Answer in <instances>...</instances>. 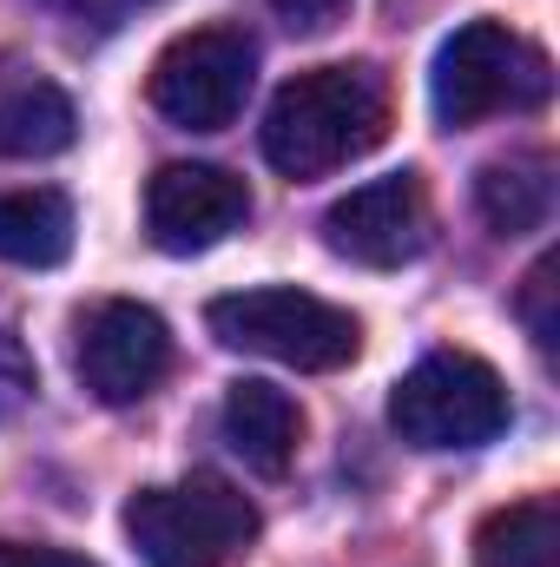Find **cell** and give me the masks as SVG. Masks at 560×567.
I'll use <instances>...</instances> for the list:
<instances>
[{
    "label": "cell",
    "instance_id": "8",
    "mask_svg": "<svg viewBox=\"0 0 560 567\" xmlns=\"http://www.w3.org/2000/svg\"><path fill=\"white\" fill-rule=\"evenodd\" d=\"M165 370H172V330L158 310L113 297L80 317V383L100 403H113V410L139 403L158 390Z\"/></svg>",
    "mask_w": 560,
    "mask_h": 567
},
{
    "label": "cell",
    "instance_id": "1",
    "mask_svg": "<svg viewBox=\"0 0 560 567\" xmlns=\"http://www.w3.org/2000/svg\"><path fill=\"white\" fill-rule=\"evenodd\" d=\"M390 140V86L376 66H310L265 113V158L283 178H323Z\"/></svg>",
    "mask_w": 560,
    "mask_h": 567
},
{
    "label": "cell",
    "instance_id": "7",
    "mask_svg": "<svg viewBox=\"0 0 560 567\" xmlns=\"http://www.w3.org/2000/svg\"><path fill=\"white\" fill-rule=\"evenodd\" d=\"M323 245L350 265H370V271L416 265L428 251V192H422V178L390 172V178H370L350 198H336L323 212Z\"/></svg>",
    "mask_w": 560,
    "mask_h": 567
},
{
    "label": "cell",
    "instance_id": "16",
    "mask_svg": "<svg viewBox=\"0 0 560 567\" xmlns=\"http://www.w3.org/2000/svg\"><path fill=\"white\" fill-rule=\"evenodd\" d=\"M27 396H33V357H27V343L0 323V423H7Z\"/></svg>",
    "mask_w": 560,
    "mask_h": 567
},
{
    "label": "cell",
    "instance_id": "11",
    "mask_svg": "<svg viewBox=\"0 0 560 567\" xmlns=\"http://www.w3.org/2000/svg\"><path fill=\"white\" fill-rule=\"evenodd\" d=\"M225 442L245 455V468L283 475L303 449V410L283 396L278 383H231L225 396Z\"/></svg>",
    "mask_w": 560,
    "mask_h": 567
},
{
    "label": "cell",
    "instance_id": "2",
    "mask_svg": "<svg viewBox=\"0 0 560 567\" xmlns=\"http://www.w3.org/2000/svg\"><path fill=\"white\" fill-rule=\"evenodd\" d=\"M554 93V66L548 53L501 27V20H468L442 40L435 73H428V100L442 126H481L495 113H535Z\"/></svg>",
    "mask_w": 560,
    "mask_h": 567
},
{
    "label": "cell",
    "instance_id": "14",
    "mask_svg": "<svg viewBox=\"0 0 560 567\" xmlns=\"http://www.w3.org/2000/svg\"><path fill=\"white\" fill-rule=\"evenodd\" d=\"M475 567H560V515L554 502L495 508L475 528Z\"/></svg>",
    "mask_w": 560,
    "mask_h": 567
},
{
    "label": "cell",
    "instance_id": "15",
    "mask_svg": "<svg viewBox=\"0 0 560 567\" xmlns=\"http://www.w3.org/2000/svg\"><path fill=\"white\" fill-rule=\"evenodd\" d=\"M554 278H560V258H541L528 284H521V317H528V337L541 343V350H554L560 323H554Z\"/></svg>",
    "mask_w": 560,
    "mask_h": 567
},
{
    "label": "cell",
    "instance_id": "10",
    "mask_svg": "<svg viewBox=\"0 0 560 567\" xmlns=\"http://www.w3.org/2000/svg\"><path fill=\"white\" fill-rule=\"evenodd\" d=\"M73 100L27 73V66H0V158H53L73 145Z\"/></svg>",
    "mask_w": 560,
    "mask_h": 567
},
{
    "label": "cell",
    "instance_id": "17",
    "mask_svg": "<svg viewBox=\"0 0 560 567\" xmlns=\"http://www.w3.org/2000/svg\"><path fill=\"white\" fill-rule=\"evenodd\" d=\"M265 7L278 13L290 33H323V27H336V20H343V7H350V0H265Z\"/></svg>",
    "mask_w": 560,
    "mask_h": 567
},
{
    "label": "cell",
    "instance_id": "19",
    "mask_svg": "<svg viewBox=\"0 0 560 567\" xmlns=\"http://www.w3.org/2000/svg\"><path fill=\"white\" fill-rule=\"evenodd\" d=\"M0 567H93L66 548H33V542H0Z\"/></svg>",
    "mask_w": 560,
    "mask_h": 567
},
{
    "label": "cell",
    "instance_id": "3",
    "mask_svg": "<svg viewBox=\"0 0 560 567\" xmlns=\"http://www.w3.org/2000/svg\"><path fill=\"white\" fill-rule=\"evenodd\" d=\"M126 535L145 567H231L258 542V508L231 482L191 475V482L139 488L126 502Z\"/></svg>",
    "mask_w": 560,
    "mask_h": 567
},
{
    "label": "cell",
    "instance_id": "13",
    "mask_svg": "<svg viewBox=\"0 0 560 567\" xmlns=\"http://www.w3.org/2000/svg\"><path fill=\"white\" fill-rule=\"evenodd\" d=\"M73 251V205L46 185H27V192H0V258L7 265H60Z\"/></svg>",
    "mask_w": 560,
    "mask_h": 567
},
{
    "label": "cell",
    "instance_id": "12",
    "mask_svg": "<svg viewBox=\"0 0 560 567\" xmlns=\"http://www.w3.org/2000/svg\"><path fill=\"white\" fill-rule=\"evenodd\" d=\"M475 212L495 238L541 231L554 212V158L548 152H508L475 172Z\"/></svg>",
    "mask_w": 560,
    "mask_h": 567
},
{
    "label": "cell",
    "instance_id": "9",
    "mask_svg": "<svg viewBox=\"0 0 560 567\" xmlns=\"http://www.w3.org/2000/svg\"><path fill=\"white\" fill-rule=\"evenodd\" d=\"M245 218H251V192L225 165H158L145 185V231L172 258L225 245Z\"/></svg>",
    "mask_w": 560,
    "mask_h": 567
},
{
    "label": "cell",
    "instance_id": "6",
    "mask_svg": "<svg viewBox=\"0 0 560 567\" xmlns=\"http://www.w3.org/2000/svg\"><path fill=\"white\" fill-rule=\"evenodd\" d=\"M251 80H258V40L245 27H198L152 60V106L185 133H218L245 113Z\"/></svg>",
    "mask_w": 560,
    "mask_h": 567
},
{
    "label": "cell",
    "instance_id": "5",
    "mask_svg": "<svg viewBox=\"0 0 560 567\" xmlns=\"http://www.w3.org/2000/svg\"><path fill=\"white\" fill-rule=\"evenodd\" d=\"M508 383L468 350H435L396 383L390 429L409 449H481L508 429Z\"/></svg>",
    "mask_w": 560,
    "mask_h": 567
},
{
    "label": "cell",
    "instance_id": "18",
    "mask_svg": "<svg viewBox=\"0 0 560 567\" xmlns=\"http://www.w3.org/2000/svg\"><path fill=\"white\" fill-rule=\"evenodd\" d=\"M80 27H93V33H113V27H126L139 7H152V0H60Z\"/></svg>",
    "mask_w": 560,
    "mask_h": 567
},
{
    "label": "cell",
    "instance_id": "4",
    "mask_svg": "<svg viewBox=\"0 0 560 567\" xmlns=\"http://www.w3.org/2000/svg\"><path fill=\"white\" fill-rule=\"evenodd\" d=\"M205 323H211L218 343L271 357V363H290V370H343L363 350V323L350 310L297 290V284H265V290L211 297Z\"/></svg>",
    "mask_w": 560,
    "mask_h": 567
}]
</instances>
